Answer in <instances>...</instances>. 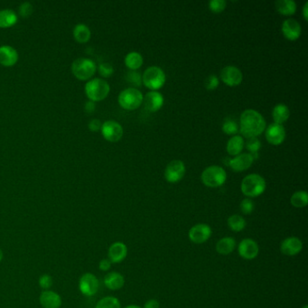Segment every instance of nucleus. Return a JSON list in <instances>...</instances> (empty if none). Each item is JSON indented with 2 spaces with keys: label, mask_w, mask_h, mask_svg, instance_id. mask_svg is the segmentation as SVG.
<instances>
[{
  "label": "nucleus",
  "mask_w": 308,
  "mask_h": 308,
  "mask_svg": "<svg viewBox=\"0 0 308 308\" xmlns=\"http://www.w3.org/2000/svg\"><path fill=\"white\" fill-rule=\"evenodd\" d=\"M240 122V131L247 138H256L265 130V119L260 112L254 109H246L243 111Z\"/></svg>",
  "instance_id": "obj_1"
},
{
  "label": "nucleus",
  "mask_w": 308,
  "mask_h": 308,
  "mask_svg": "<svg viewBox=\"0 0 308 308\" xmlns=\"http://www.w3.org/2000/svg\"><path fill=\"white\" fill-rule=\"evenodd\" d=\"M266 187L265 179L258 174L247 176L241 185L242 194L249 198H254L262 195L265 192Z\"/></svg>",
  "instance_id": "obj_2"
},
{
  "label": "nucleus",
  "mask_w": 308,
  "mask_h": 308,
  "mask_svg": "<svg viewBox=\"0 0 308 308\" xmlns=\"http://www.w3.org/2000/svg\"><path fill=\"white\" fill-rule=\"evenodd\" d=\"M109 90H110V88H109V83L102 79L96 78L86 83V95L93 102L104 100L105 98L109 95Z\"/></svg>",
  "instance_id": "obj_3"
},
{
  "label": "nucleus",
  "mask_w": 308,
  "mask_h": 308,
  "mask_svg": "<svg viewBox=\"0 0 308 308\" xmlns=\"http://www.w3.org/2000/svg\"><path fill=\"white\" fill-rule=\"evenodd\" d=\"M201 178L206 186L216 188L226 182L227 174L222 166H211L203 172Z\"/></svg>",
  "instance_id": "obj_4"
},
{
  "label": "nucleus",
  "mask_w": 308,
  "mask_h": 308,
  "mask_svg": "<svg viewBox=\"0 0 308 308\" xmlns=\"http://www.w3.org/2000/svg\"><path fill=\"white\" fill-rule=\"evenodd\" d=\"M143 83L148 89L157 90L161 89L166 82V74L160 67L151 66L144 71Z\"/></svg>",
  "instance_id": "obj_5"
},
{
  "label": "nucleus",
  "mask_w": 308,
  "mask_h": 308,
  "mask_svg": "<svg viewBox=\"0 0 308 308\" xmlns=\"http://www.w3.org/2000/svg\"><path fill=\"white\" fill-rule=\"evenodd\" d=\"M71 71L77 79L86 81L94 75L96 64L88 58H78L71 64Z\"/></svg>",
  "instance_id": "obj_6"
},
{
  "label": "nucleus",
  "mask_w": 308,
  "mask_h": 308,
  "mask_svg": "<svg viewBox=\"0 0 308 308\" xmlns=\"http://www.w3.org/2000/svg\"><path fill=\"white\" fill-rule=\"evenodd\" d=\"M142 92L136 88H128L119 95V103L123 109L134 110L140 107L143 102Z\"/></svg>",
  "instance_id": "obj_7"
},
{
  "label": "nucleus",
  "mask_w": 308,
  "mask_h": 308,
  "mask_svg": "<svg viewBox=\"0 0 308 308\" xmlns=\"http://www.w3.org/2000/svg\"><path fill=\"white\" fill-rule=\"evenodd\" d=\"M185 175V166L181 160H173L166 167L165 178L168 183L176 184L184 178Z\"/></svg>",
  "instance_id": "obj_8"
},
{
  "label": "nucleus",
  "mask_w": 308,
  "mask_h": 308,
  "mask_svg": "<svg viewBox=\"0 0 308 308\" xmlns=\"http://www.w3.org/2000/svg\"><path fill=\"white\" fill-rule=\"evenodd\" d=\"M100 283L96 276L92 273H85L81 276L79 280V290L86 297L94 296L99 290Z\"/></svg>",
  "instance_id": "obj_9"
},
{
  "label": "nucleus",
  "mask_w": 308,
  "mask_h": 308,
  "mask_svg": "<svg viewBox=\"0 0 308 308\" xmlns=\"http://www.w3.org/2000/svg\"><path fill=\"white\" fill-rule=\"evenodd\" d=\"M212 228L206 223H198L191 228L188 233L189 240L195 244H203L212 236Z\"/></svg>",
  "instance_id": "obj_10"
},
{
  "label": "nucleus",
  "mask_w": 308,
  "mask_h": 308,
  "mask_svg": "<svg viewBox=\"0 0 308 308\" xmlns=\"http://www.w3.org/2000/svg\"><path fill=\"white\" fill-rule=\"evenodd\" d=\"M101 133L106 140L109 142H117L123 136V128L120 124L114 120L105 121L101 126Z\"/></svg>",
  "instance_id": "obj_11"
},
{
  "label": "nucleus",
  "mask_w": 308,
  "mask_h": 308,
  "mask_svg": "<svg viewBox=\"0 0 308 308\" xmlns=\"http://www.w3.org/2000/svg\"><path fill=\"white\" fill-rule=\"evenodd\" d=\"M238 252L242 259L252 261V260L256 259L259 255L260 247L254 240L248 238V239L242 240V242H240L238 246Z\"/></svg>",
  "instance_id": "obj_12"
},
{
  "label": "nucleus",
  "mask_w": 308,
  "mask_h": 308,
  "mask_svg": "<svg viewBox=\"0 0 308 308\" xmlns=\"http://www.w3.org/2000/svg\"><path fill=\"white\" fill-rule=\"evenodd\" d=\"M221 79L226 85L234 87L242 83L243 75L242 71L239 68L229 65L224 67L221 71Z\"/></svg>",
  "instance_id": "obj_13"
},
{
  "label": "nucleus",
  "mask_w": 308,
  "mask_h": 308,
  "mask_svg": "<svg viewBox=\"0 0 308 308\" xmlns=\"http://www.w3.org/2000/svg\"><path fill=\"white\" fill-rule=\"evenodd\" d=\"M265 136L268 142L270 144L279 146L284 142L286 138V130L283 125L272 123L266 129Z\"/></svg>",
  "instance_id": "obj_14"
},
{
  "label": "nucleus",
  "mask_w": 308,
  "mask_h": 308,
  "mask_svg": "<svg viewBox=\"0 0 308 308\" xmlns=\"http://www.w3.org/2000/svg\"><path fill=\"white\" fill-rule=\"evenodd\" d=\"M302 250H303V242L297 237L287 238L281 242L280 245V251L286 256H296L299 254Z\"/></svg>",
  "instance_id": "obj_15"
},
{
  "label": "nucleus",
  "mask_w": 308,
  "mask_h": 308,
  "mask_svg": "<svg viewBox=\"0 0 308 308\" xmlns=\"http://www.w3.org/2000/svg\"><path fill=\"white\" fill-rule=\"evenodd\" d=\"M128 255V247L123 242H116L109 247L108 257L111 263H120Z\"/></svg>",
  "instance_id": "obj_16"
},
{
  "label": "nucleus",
  "mask_w": 308,
  "mask_h": 308,
  "mask_svg": "<svg viewBox=\"0 0 308 308\" xmlns=\"http://www.w3.org/2000/svg\"><path fill=\"white\" fill-rule=\"evenodd\" d=\"M145 108L150 112H156L161 109L164 105V97L163 95L157 90H152L147 92L146 96L143 98Z\"/></svg>",
  "instance_id": "obj_17"
},
{
  "label": "nucleus",
  "mask_w": 308,
  "mask_h": 308,
  "mask_svg": "<svg viewBox=\"0 0 308 308\" xmlns=\"http://www.w3.org/2000/svg\"><path fill=\"white\" fill-rule=\"evenodd\" d=\"M254 162L252 154H240L229 161V165L233 171L242 172L249 169Z\"/></svg>",
  "instance_id": "obj_18"
},
{
  "label": "nucleus",
  "mask_w": 308,
  "mask_h": 308,
  "mask_svg": "<svg viewBox=\"0 0 308 308\" xmlns=\"http://www.w3.org/2000/svg\"><path fill=\"white\" fill-rule=\"evenodd\" d=\"M282 32L287 39H289L290 41H295L299 39V36L301 35L302 28L296 19H287L282 24Z\"/></svg>",
  "instance_id": "obj_19"
},
{
  "label": "nucleus",
  "mask_w": 308,
  "mask_h": 308,
  "mask_svg": "<svg viewBox=\"0 0 308 308\" xmlns=\"http://www.w3.org/2000/svg\"><path fill=\"white\" fill-rule=\"evenodd\" d=\"M39 301L43 308H60L62 306L61 297L52 290H44L42 292Z\"/></svg>",
  "instance_id": "obj_20"
},
{
  "label": "nucleus",
  "mask_w": 308,
  "mask_h": 308,
  "mask_svg": "<svg viewBox=\"0 0 308 308\" xmlns=\"http://www.w3.org/2000/svg\"><path fill=\"white\" fill-rule=\"evenodd\" d=\"M17 60L18 53L15 49L8 45L0 47V64L5 67L13 66Z\"/></svg>",
  "instance_id": "obj_21"
},
{
  "label": "nucleus",
  "mask_w": 308,
  "mask_h": 308,
  "mask_svg": "<svg viewBox=\"0 0 308 308\" xmlns=\"http://www.w3.org/2000/svg\"><path fill=\"white\" fill-rule=\"evenodd\" d=\"M104 285L110 290H119L125 285V279L119 272L112 271L104 277Z\"/></svg>",
  "instance_id": "obj_22"
},
{
  "label": "nucleus",
  "mask_w": 308,
  "mask_h": 308,
  "mask_svg": "<svg viewBox=\"0 0 308 308\" xmlns=\"http://www.w3.org/2000/svg\"><path fill=\"white\" fill-rule=\"evenodd\" d=\"M235 248H236V242L232 237L223 238L219 240L218 242L216 243V252L223 256L231 254L232 252H234Z\"/></svg>",
  "instance_id": "obj_23"
},
{
  "label": "nucleus",
  "mask_w": 308,
  "mask_h": 308,
  "mask_svg": "<svg viewBox=\"0 0 308 308\" xmlns=\"http://www.w3.org/2000/svg\"><path fill=\"white\" fill-rule=\"evenodd\" d=\"M290 116V109L285 104L277 105L272 111V118L274 120V123L276 124L282 125L289 119Z\"/></svg>",
  "instance_id": "obj_24"
},
{
  "label": "nucleus",
  "mask_w": 308,
  "mask_h": 308,
  "mask_svg": "<svg viewBox=\"0 0 308 308\" xmlns=\"http://www.w3.org/2000/svg\"><path fill=\"white\" fill-rule=\"evenodd\" d=\"M244 147V140L242 136H233L227 143V152L231 156H238L241 154Z\"/></svg>",
  "instance_id": "obj_25"
},
{
  "label": "nucleus",
  "mask_w": 308,
  "mask_h": 308,
  "mask_svg": "<svg viewBox=\"0 0 308 308\" xmlns=\"http://www.w3.org/2000/svg\"><path fill=\"white\" fill-rule=\"evenodd\" d=\"M275 5L277 10L283 15H292L297 11V3L293 0H278Z\"/></svg>",
  "instance_id": "obj_26"
},
{
  "label": "nucleus",
  "mask_w": 308,
  "mask_h": 308,
  "mask_svg": "<svg viewBox=\"0 0 308 308\" xmlns=\"http://www.w3.org/2000/svg\"><path fill=\"white\" fill-rule=\"evenodd\" d=\"M17 22V15L11 9L0 11V27L7 28L13 26Z\"/></svg>",
  "instance_id": "obj_27"
},
{
  "label": "nucleus",
  "mask_w": 308,
  "mask_h": 308,
  "mask_svg": "<svg viewBox=\"0 0 308 308\" xmlns=\"http://www.w3.org/2000/svg\"><path fill=\"white\" fill-rule=\"evenodd\" d=\"M125 64L130 70H138L143 64V57L139 52H131L125 57Z\"/></svg>",
  "instance_id": "obj_28"
},
{
  "label": "nucleus",
  "mask_w": 308,
  "mask_h": 308,
  "mask_svg": "<svg viewBox=\"0 0 308 308\" xmlns=\"http://www.w3.org/2000/svg\"><path fill=\"white\" fill-rule=\"evenodd\" d=\"M73 37L78 43H87L90 38V28L85 24H77L73 29Z\"/></svg>",
  "instance_id": "obj_29"
},
{
  "label": "nucleus",
  "mask_w": 308,
  "mask_h": 308,
  "mask_svg": "<svg viewBox=\"0 0 308 308\" xmlns=\"http://www.w3.org/2000/svg\"><path fill=\"white\" fill-rule=\"evenodd\" d=\"M228 226L229 228L235 233H240L246 228V221L242 217V215L239 214H233L230 216L227 221Z\"/></svg>",
  "instance_id": "obj_30"
},
{
  "label": "nucleus",
  "mask_w": 308,
  "mask_h": 308,
  "mask_svg": "<svg viewBox=\"0 0 308 308\" xmlns=\"http://www.w3.org/2000/svg\"><path fill=\"white\" fill-rule=\"evenodd\" d=\"M290 203L296 208H304V207H306L308 204V193L306 191L296 192L294 195L291 196Z\"/></svg>",
  "instance_id": "obj_31"
},
{
  "label": "nucleus",
  "mask_w": 308,
  "mask_h": 308,
  "mask_svg": "<svg viewBox=\"0 0 308 308\" xmlns=\"http://www.w3.org/2000/svg\"><path fill=\"white\" fill-rule=\"evenodd\" d=\"M120 302L119 299L114 297H105L100 299L98 303L96 304L95 308H120Z\"/></svg>",
  "instance_id": "obj_32"
},
{
  "label": "nucleus",
  "mask_w": 308,
  "mask_h": 308,
  "mask_svg": "<svg viewBox=\"0 0 308 308\" xmlns=\"http://www.w3.org/2000/svg\"><path fill=\"white\" fill-rule=\"evenodd\" d=\"M223 132L228 135H234L239 131L238 124L232 119H227L223 125Z\"/></svg>",
  "instance_id": "obj_33"
},
{
  "label": "nucleus",
  "mask_w": 308,
  "mask_h": 308,
  "mask_svg": "<svg viewBox=\"0 0 308 308\" xmlns=\"http://www.w3.org/2000/svg\"><path fill=\"white\" fill-rule=\"evenodd\" d=\"M240 208H241L242 214L248 215V214L253 213V211L255 209V204L251 198H246V199L242 200L241 205H240Z\"/></svg>",
  "instance_id": "obj_34"
},
{
  "label": "nucleus",
  "mask_w": 308,
  "mask_h": 308,
  "mask_svg": "<svg viewBox=\"0 0 308 308\" xmlns=\"http://www.w3.org/2000/svg\"><path fill=\"white\" fill-rule=\"evenodd\" d=\"M226 1L224 0H212L209 2V7L214 13H221L226 7Z\"/></svg>",
  "instance_id": "obj_35"
},
{
  "label": "nucleus",
  "mask_w": 308,
  "mask_h": 308,
  "mask_svg": "<svg viewBox=\"0 0 308 308\" xmlns=\"http://www.w3.org/2000/svg\"><path fill=\"white\" fill-rule=\"evenodd\" d=\"M38 283H39V286L41 287V289L44 290H49L52 285V277L48 275V274H43L39 278Z\"/></svg>",
  "instance_id": "obj_36"
},
{
  "label": "nucleus",
  "mask_w": 308,
  "mask_h": 308,
  "mask_svg": "<svg viewBox=\"0 0 308 308\" xmlns=\"http://www.w3.org/2000/svg\"><path fill=\"white\" fill-rule=\"evenodd\" d=\"M261 147V143L258 138H249L246 144L247 149L252 153H257L260 150Z\"/></svg>",
  "instance_id": "obj_37"
},
{
  "label": "nucleus",
  "mask_w": 308,
  "mask_h": 308,
  "mask_svg": "<svg viewBox=\"0 0 308 308\" xmlns=\"http://www.w3.org/2000/svg\"><path fill=\"white\" fill-rule=\"evenodd\" d=\"M127 79H128V82H130L133 85L140 86L142 83V78L137 71H129Z\"/></svg>",
  "instance_id": "obj_38"
},
{
  "label": "nucleus",
  "mask_w": 308,
  "mask_h": 308,
  "mask_svg": "<svg viewBox=\"0 0 308 308\" xmlns=\"http://www.w3.org/2000/svg\"><path fill=\"white\" fill-rule=\"evenodd\" d=\"M99 71H100V74L101 76H103L105 78L109 77V76L112 75L114 72L113 67L111 66L109 63H101L99 66Z\"/></svg>",
  "instance_id": "obj_39"
},
{
  "label": "nucleus",
  "mask_w": 308,
  "mask_h": 308,
  "mask_svg": "<svg viewBox=\"0 0 308 308\" xmlns=\"http://www.w3.org/2000/svg\"><path fill=\"white\" fill-rule=\"evenodd\" d=\"M19 13L23 17H28L33 13V5L28 2H24L20 5Z\"/></svg>",
  "instance_id": "obj_40"
},
{
  "label": "nucleus",
  "mask_w": 308,
  "mask_h": 308,
  "mask_svg": "<svg viewBox=\"0 0 308 308\" xmlns=\"http://www.w3.org/2000/svg\"><path fill=\"white\" fill-rule=\"evenodd\" d=\"M219 86V79L215 75H210L205 81V88L209 90H215Z\"/></svg>",
  "instance_id": "obj_41"
},
{
  "label": "nucleus",
  "mask_w": 308,
  "mask_h": 308,
  "mask_svg": "<svg viewBox=\"0 0 308 308\" xmlns=\"http://www.w3.org/2000/svg\"><path fill=\"white\" fill-rule=\"evenodd\" d=\"M101 126H102V124L99 119H92V120H90V123H89V128L93 132L100 130Z\"/></svg>",
  "instance_id": "obj_42"
},
{
  "label": "nucleus",
  "mask_w": 308,
  "mask_h": 308,
  "mask_svg": "<svg viewBox=\"0 0 308 308\" xmlns=\"http://www.w3.org/2000/svg\"><path fill=\"white\" fill-rule=\"evenodd\" d=\"M111 262L109 261V259H103L100 261L99 263V269L101 271H108L110 270L111 268Z\"/></svg>",
  "instance_id": "obj_43"
},
{
  "label": "nucleus",
  "mask_w": 308,
  "mask_h": 308,
  "mask_svg": "<svg viewBox=\"0 0 308 308\" xmlns=\"http://www.w3.org/2000/svg\"><path fill=\"white\" fill-rule=\"evenodd\" d=\"M160 304L157 301V299H150L146 302L143 308H159Z\"/></svg>",
  "instance_id": "obj_44"
},
{
  "label": "nucleus",
  "mask_w": 308,
  "mask_h": 308,
  "mask_svg": "<svg viewBox=\"0 0 308 308\" xmlns=\"http://www.w3.org/2000/svg\"><path fill=\"white\" fill-rule=\"evenodd\" d=\"M85 110L87 112H89V113H91V112H93L95 110V103L93 101H88V102H86L85 104Z\"/></svg>",
  "instance_id": "obj_45"
},
{
  "label": "nucleus",
  "mask_w": 308,
  "mask_h": 308,
  "mask_svg": "<svg viewBox=\"0 0 308 308\" xmlns=\"http://www.w3.org/2000/svg\"><path fill=\"white\" fill-rule=\"evenodd\" d=\"M308 2H306V4H305V5H304V7H303L304 17H305V19H306V20H308Z\"/></svg>",
  "instance_id": "obj_46"
},
{
  "label": "nucleus",
  "mask_w": 308,
  "mask_h": 308,
  "mask_svg": "<svg viewBox=\"0 0 308 308\" xmlns=\"http://www.w3.org/2000/svg\"><path fill=\"white\" fill-rule=\"evenodd\" d=\"M125 308H140L139 306H136V305H130V306H128V307H126Z\"/></svg>",
  "instance_id": "obj_47"
},
{
  "label": "nucleus",
  "mask_w": 308,
  "mask_h": 308,
  "mask_svg": "<svg viewBox=\"0 0 308 308\" xmlns=\"http://www.w3.org/2000/svg\"><path fill=\"white\" fill-rule=\"evenodd\" d=\"M3 257H4V254H3V252H2V250L0 249V261L3 260Z\"/></svg>",
  "instance_id": "obj_48"
},
{
  "label": "nucleus",
  "mask_w": 308,
  "mask_h": 308,
  "mask_svg": "<svg viewBox=\"0 0 308 308\" xmlns=\"http://www.w3.org/2000/svg\"><path fill=\"white\" fill-rule=\"evenodd\" d=\"M308 308V305H306V306H304L303 308Z\"/></svg>",
  "instance_id": "obj_49"
}]
</instances>
